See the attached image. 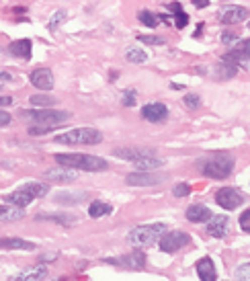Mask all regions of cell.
Returning <instances> with one entry per match:
<instances>
[{
  "instance_id": "obj_33",
  "label": "cell",
  "mask_w": 250,
  "mask_h": 281,
  "mask_svg": "<svg viewBox=\"0 0 250 281\" xmlns=\"http://www.w3.org/2000/svg\"><path fill=\"white\" fill-rule=\"evenodd\" d=\"M121 103H123L125 107H134V105L138 103V92H136L134 88L125 90V92H123V97H121Z\"/></svg>"
},
{
  "instance_id": "obj_2",
  "label": "cell",
  "mask_w": 250,
  "mask_h": 281,
  "mask_svg": "<svg viewBox=\"0 0 250 281\" xmlns=\"http://www.w3.org/2000/svg\"><path fill=\"white\" fill-rule=\"evenodd\" d=\"M19 117L31 126H47V128H57L61 123H66L72 115L68 111H53L49 107H37V109H21Z\"/></svg>"
},
{
  "instance_id": "obj_12",
  "label": "cell",
  "mask_w": 250,
  "mask_h": 281,
  "mask_svg": "<svg viewBox=\"0 0 250 281\" xmlns=\"http://www.w3.org/2000/svg\"><path fill=\"white\" fill-rule=\"evenodd\" d=\"M248 47H250V41L248 39H242L238 45H234L232 51H228L222 60L224 62H230L234 66H242V68H248Z\"/></svg>"
},
{
  "instance_id": "obj_30",
  "label": "cell",
  "mask_w": 250,
  "mask_h": 281,
  "mask_svg": "<svg viewBox=\"0 0 250 281\" xmlns=\"http://www.w3.org/2000/svg\"><path fill=\"white\" fill-rule=\"evenodd\" d=\"M236 72H238L236 66L230 64V62H224V60H222L220 64H217V68H215V76H220V78H232Z\"/></svg>"
},
{
  "instance_id": "obj_26",
  "label": "cell",
  "mask_w": 250,
  "mask_h": 281,
  "mask_svg": "<svg viewBox=\"0 0 250 281\" xmlns=\"http://www.w3.org/2000/svg\"><path fill=\"white\" fill-rule=\"evenodd\" d=\"M113 211V207L109 205V203H105V201H92L90 203V207H88V215L90 217H101V215H107V213H111Z\"/></svg>"
},
{
  "instance_id": "obj_9",
  "label": "cell",
  "mask_w": 250,
  "mask_h": 281,
  "mask_svg": "<svg viewBox=\"0 0 250 281\" xmlns=\"http://www.w3.org/2000/svg\"><path fill=\"white\" fill-rule=\"evenodd\" d=\"M215 201L224 209H236L244 203V195L238 189H234V187H222V189L215 193Z\"/></svg>"
},
{
  "instance_id": "obj_22",
  "label": "cell",
  "mask_w": 250,
  "mask_h": 281,
  "mask_svg": "<svg viewBox=\"0 0 250 281\" xmlns=\"http://www.w3.org/2000/svg\"><path fill=\"white\" fill-rule=\"evenodd\" d=\"M197 275L203 281H215L217 279V271H215V265H213L211 257H203L197 263Z\"/></svg>"
},
{
  "instance_id": "obj_31",
  "label": "cell",
  "mask_w": 250,
  "mask_h": 281,
  "mask_svg": "<svg viewBox=\"0 0 250 281\" xmlns=\"http://www.w3.org/2000/svg\"><path fill=\"white\" fill-rule=\"evenodd\" d=\"M37 220H49V222H59V224H64V226H72L76 220L74 217H70V215H51V213H39L37 215Z\"/></svg>"
},
{
  "instance_id": "obj_17",
  "label": "cell",
  "mask_w": 250,
  "mask_h": 281,
  "mask_svg": "<svg viewBox=\"0 0 250 281\" xmlns=\"http://www.w3.org/2000/svg\"><path fill=\"white\" fill-rule=\"evenodd\" d=\"M45 179L53 183H72L76 181V171L66 168V166H55V168L45 171Z\"/></svg>"
},
{
  "instance_id": "obj_45",
  "label": "cell",
  "mask_w": 250,
  "mask_h": 281,
  "mask_svg": "<svg viewBox=\"0 0 250 281\" xmlns=\"http://www.w3.org/2000/svg\"><path fill=\"white\" fill-rule=\"evenodd\" d=\"M193 7H197V9H205V7H209V0H193Z\"/></svg>"
},
{
  "instance_id": "obj_36",
  "label": "cell",
  "mask_w": 250,
  "mask_h": 281,
  "mask_svg": "<svg viewBox=\"0 0 250 281\" xmlns=\"http://www.w3.org/2000/svg\"><path fill=\"white\" fill-rule=\"evenodd\" d=\"M172 193H174V197H186V195L191 193V187L186 185V183H176Z\"/></svg>"
},
{
  "instance_id": "obj_27",
  "label": "cell",
  "mask_w": 250,
  "mask_h": 281,
  "mask_svg": "<svg viewBox=\"0 0 250 281\" xmlns=\"http://www.w3.org/2000/svg\"><path fill=\"white\" fill-rule=\"evenodd\" d=\"M170 11L174 13V27H176V29L186 27V23H189V15H186V13L180 9V5H178V3H170Z\"/></svg>"
},
{
  "instance_id": "obj_43",
  "label": "cell",
  "mask_w": 250,
  "mask_h": 281,
  "mask_svg": "<svg viewBox=\"0 0 250 281\" xmlns=\"http://www.w3.org/2000/svg\"><path fill=\"white\" fill-rule=\"evenodd\" d=\"M13 80V76L9 74V72H0V86H5L7 82H11Z\"/></svg>"
},
{
  "instance_id": "obj_16",
  "label": "cell",
  "mask_w": 250,
  "mask_h": 281,
  "mask_svg": "<svg viewBox=\"0 0 250 281\" xmlns=\"http://www.w3.org/2000/svg\"><path fill=\"white\" fill-rule=\"evenodd\" d=\"M184 215H186V220L193 222V224H203V222L209 220L213 213H211V209L205 207L203 203H195V205H191V207H186V213H184Z\"/></svg>"
},
{
  "instance_id": "obj_29",
  "label": "cell",
  "mask_w": 250,
  "mask_h": 281,
  "mask_svg": "<svg viewBox=\"0 0 250 281\" xmlns=\"http://www.w3.org/2000/svg\"><path fill=\"white\" fill-rule=\"evenodd\" d=\"M125 58H128V62H132V64H144V62L148 60L146 51L140 49V47H128V51H125Z\"/></svg>"
},
{
  "instance_id": "obj_37",
  "label": "cell",
  "mask_w": 250,
  "mask_h": 281,
  "mask_svg": "<svg viewBox=\"0 0 250 281\" xmlns=\"http://www.w3.org/2000/svg\"><path fill=\"white\" fill-rule=\"evenodd\" d=\"M49 132H53V128H47V126H31L29 128V136H47Z\"/></svg>"
},
{
  "instance_id": "obj_13",
  "label": "cell",
  "mask_w": 250,
  "mask_h": 281,
  "mask_svg": "<svg viewBox=\"0 0 250 281\" xmlns=\"http://www.w3.org/2000/svg\"><path fill=\"white\" fill-rule=\"evenodd\" d=\"M142 117L150 123H162L168 117V109L162 103H148L142 107Z\"/></svg>"
},
{
  "instance_id": "obj_21",
  "label": "cell",
  "mask_w": 250,
  "mask_h": 281,
  "mask_svg": "<svg viewBox=\"0 0 250 281\" xmlns=\"http://www.w3.org/2000/svg\"><path fill=\"white\" fill-rule=\"evenodd\" d=\"M23 217H25L23 207H17V205H11V203L0 205V222L11 224V222H19V220H23Z\"/></svg>"
},
{
  "instance_id": "obj_23",
  "label": "cell",
  "mask_w": 250,
  "mask_h": 281,
  "mask_svg": "<svg viewBox=\"0 0 250 281\" xmlns=\"http://www.w3.org/2000/svg\"><path fill=\"white\" fill-rule=\"evenodd\" d=\"M21 189L25 193H29L33 199H37V197H45L49 193V185L47 183H41V181H29V183H25L21 187Z\"/></svg>"
},
{
  "instance_id": "obj_10",
  "label": "cell",
  "mask_w": 250,
  "mask_h": 281,
  "mask_svg": "<svg viewBox=\"0 0 250 281\" xmlns=\"http://www.w3.org/2000/svg\"><path fill=\"white\" fill-rule=\"evenodd\" d=\"M248 9L246 7H228L217 13V21L224 25H240L244 21H248Z\"/></svg>"
},
{
  "instance_id": "obj_19",
  "label": "cell",
  "mask_w": 250,
  "mask_h": 281,
  "mask_svg": "<svg viewBox=\"0 0 250 281\" xmlns=\"http://www.w3.org/2000/svg\"><path fill=\"white\" fill-rule=\"evenodd\" d=\"M31 49H33L31 39H17V41L9 43V53L19 58V60H29L31 58Z\"/></svg>"
},
{
  "instance_id": "obj_3",
  "label": "cell",
  "mask_w": 250,
  "mask_h": 281,
  "mask_svg": "<svg viewBox=\"0 0 250 281\" xmlns=\"http://www.w3.org/2000/svg\"><path fill=\"white\" fill-rule=\"evenodd\" d=\"M197 168L199 173H203L209 179H228L234 171V160L228 154H211L207 158H199L197 160Z\"/></svg>"
},
{
  "instance_id": "obj_14",
  "label": "cell",
  "mask_w": 250,
  "mask_h": 281,
  "mask_svg": "<svg viewBox=\"0 0 250 281\" xmlns=\"http://www.w3.org/2000/svg\"><path fill=\"white\" fill-rule=\"evenodd\" d=\"M29 80H31V84H33L35 88H39V90H51L53 88V72L49 68L33 70V72H31V76H29Z\"/></svg>"
},
{
  "instance_id": "obj_5",
  "label": "cell",
  "mask_w": 250,
  "mask_h": 281,
  "mask_svg": "<svg viewBox=\"0 0 250 281\" xmlns=\"http://www.w3.org/2000/svg\"><path fill=\"white\" fill-rule=\"evenodd\" d=\"M166 232V224H148V226H138L128 234V242L136 248H146L158 244L160 236Z\"/></svg>"
},
{
  "instance_id": "obj_39",
  "label": "cell",
  "mask_w": 250,
  "mask_h": 281,
  "mask_svg": "<svg viewBox=\"0 0 250 281\" xmlns=\"http://www.w3.org/2000/svg\"><path fill=\"white\" fill-rule=\"evenodd\" d=\"M184 105L189 107V109H199V105H201V99H199V95H184Z\"/></svg>"
},
{
  "instance_id": "obj_15",
  "label": "cell",
  "mask_w": 250,
  "mask_h": 281,
  "mask_svg": "<svg viewBox=\"0 0 250 281\" xmlns=\"http://www.w3.org/2000/svg\"><path fill=\"white\" fill-rule=\"evenodd\" d=\"M228 217L226 215H211L207 220V234L213 238H224L228 234Z\"/></svg>"
},
{
  "instance_id": "obj_40",
  "label": "cell",
  "mask_w": 250,
  "mask_h": 281,
  "mask_svg": "<svg viewBox=\"0 0 250 281\" xmlns=\"http://www.w3.org/2000/svg\"><path fill=\"white\" fill-rule=\"evenodd\" d=\"M240 228H242L244 232H250V211H248V209L240 215Z\"/></svg>"
},
{
  "instance_id": "obj_11",
  "label": "cell",
  "mask_w": 250,
  "mask_h": 281,
  "mask_svg": "<svg viewBox=\"0 0 250 281\" xmlns=\"http://www.w3.org/2000/svg\"><path fill=\"white\" fill-rule=\"evenodd\" d=\"M113 156L115 158H121V160H128V162H138V160H144L148 156H156L154 150L150 148H115L113 150Z\"/></svg>"
},
{
  "instance_id": "obj_6",
  "label": "cell",
  "mask_w": 250,
  "mask_h": 281,
  "mask_svg": "<svg viewBox=\"0 0 250 281\" xmlns=\"http://www.w3.org/2000/svg\"><path fill=\"white\" fill-rule=\"evenodd\" d=\"M191 242V236L182 232V230H170V232H164L158 240L160 244V251L166 253V255H172L176 251H180V248H184L186 244Z\"/></svg>"
},
{
  "instance_id": "obj_44",
  "label": "cell",
  "mask_w": 250,
  "mask_h": 281,
  "mask_svg": "<svg viewBox=\"0 0 250 281\" xmlns=\"http://www.w3.org/2000/svg\"><path fill=\"white\" fill-rule=\"evenodd\" d=\"M13 105V97H0V109Z\"/></svg>"
},
{
  "instance_id": "obj_7",
  "label": "cell",
  "mask_w": 250,
  "mask_h": 281,
  "mask_svg": "<svg viewBox=\"0 0 250 281\" xmlns=\"http://www.w3.org/2000/svg\"><path fill=\"white\" fill-rule=\"evenodd\" d=\"M103 263H109L113 267L119 269H128V271H142L146 267V255L140 251H134L130 255H123V257H115V259H105Z\"/></svg>"
},
{
  "instance_id": "obj_42",
  "label": "cell",
  "mask_w": 250,
  "mask_h": 281,
  "mask_svg": "<svg viewBox=\"0 0 250 281\" xmlns=\"http://www.w3.org/2000/svg\"><path fill=\"white\" fill-rule=\"evenodd\" d=\"M11 121H13L11 113H9V111H5V109H0V128H7Z\"/></svg>"
},
{
  "instance_id": "obj_32",
  "label": "cell",
  "mask_w": 250,
  "mask_h": 281,
  "mask_svg": "<svg viewBox=\"0 0 250 281\" xmlns=\"http://www.w3.org/2000/svg\"><path fill=\"white\" fill-rule=\"evenodd\" d=\"M29 101L33 107H51V105H55L57 99H53L49 95H33V97H29Z\"/></svg>"
},
{
  "instance_id": "obj_41",
  "label": "cell",
  "mask_w": 250,
  "mask_h": 281,
  "mask_svg": "<svg viewBox=\"0 0 250 281\" xmlns=\"http://www.w3.org/2000/svg\"><path fill=\"white\" fill-rule=\"evenodd\" d=\"M236 41H238V33H234V31H226V33L222 35L224 45H230V43H236Z\"/></svg>"
},
{
  "instance_id": "obj_1",
  "label": "cell",
  "mask_w": 250,
  "mask_h": 281,
  "mask_svg": "<svg viewBox=\"0 0 250 281\" xmlns=\"http://www.w3.org/2000/svg\"><path fill=\"white\" fill-rule=\"evenodd\" d=\"M55 162L72 171H86V173H103L109 168V162L101 156L92 154H55Z\"/></svg>"
},
{
  "instance_id": "obj_4",
  "label": "cell",
  "mask_w": 250,
  "mask_h": 281,
  "mask_svg": "<svg viewBox=\"0 0 250 281\" xmlns=\"http://www.w3.org/2000/svg\"><path fill=\"white\" fill-rule=\"evenodd\" d=\"M103 142V134L95 128H74L55 136V144L64 146H97Z\"/></svg>"
},
{
  "instance_id": "obj_8",
  "label": "cell",
  "mask_w": 250,
  "mask_h": 281,
  "mask_svg": "<svg viewBox=\"0 0 250 281\" xmlns=\"http://www.w3.org/2000/svg\"><path fill=\"white\" fill-rule=\"evenodd\" d=\"M166 179V175H158L154 171H138V173H130L125 177V183L130 187H154L160 185Z\"/></svg>"
},
{
  "instance_id": "obj_38",
  "label": "cell",
  "mask_w": 250,
  "mask_h": 281,
  "mask_svg": "<svg viewBox=\"0 0 250 281\" xmlns=\"http://www.w3.org/2000/svg\"><path fill=\"white\" fill-rule=\"evenodd\" d=\"M236 279H242V281H248L250 279V265L248 263H242L236 269Z\"/></svg>"
},
{
  "instance_id": "obj_28",
  "label": "cell",
  "mask_w": 250,
  "mask_h": 281,
  "mask_svg": "<svg viewBox=\"0 0 250 281\" xmlns=\"http://www.w3.org/2000/svg\"><path fill=\"white\" fill-rule=\"evenodd\" d=\"M138 21L142 23V25H146V27H150V29H156L158 27V23H160V19H158V15H154V13H150V11H140L138 13Z\"/></svg>"
},
{
  "instance_id": "obj_20",
  "label": "cell",
  "mask_w": 250,
  "mask_h": 281,
  "mask_svg": "<svg viewBox=\"0 0 250 281\" xmlns=\"http://www.w3.org/2000/svg\"><path fill=\"white\" fill-rule=\"evenodd\" d=\"M3 251H35V244L23 238H0Z\"/></svg>"
},
{
  "instance_id": "obj_34",
  "label": "cell",
  "mask_w": 250,
  "mask_h": 281,
  "mask_svg": "<svg viewBox=\"0 0 250 281\" xmlns=\"http://www.w3.org/2000/svg\"><path fill=\"white\" fill-rule=\"evenodd\" d=\"M64 19H66V11H57L53 17H51V21H49V25H47V29L49 31H55L61 23H64Z\"/></svg>"
},
{
  "instance_id": "obj_35",
  "label": "cell",
  "mask_w": 250,
  "mask_h": 281,
  "mask_svg": "<svg viewBox=\"0 0 250 281\" xmlns=\"http://www.w3.org/2000/svg\"><path fill=\"white\" fill-rule=\"evenodd\" d=\"M138 41L148 43V45H162V43H166V39L164 37H158V35H140Z\"/></svg>"
},
{
  "instance_id": "obj_24",
  "label": "cell",
  "mask_w": 250,
  "mask_h": 281,
  "mask_svg": "<svg viewBox=\"0 0 250 281\" xmlns=\"http://www.w3.org/2000/svg\"><path fill=\"white\" fill-rule=\"evenodd\" d=\"M3 199H5V203H11V205L23 207V209H25L31 201H33V197H31L29 193H25L23 189H19V191H15V193H9V195H5Z\"/></svg>"
},
{
  "instance_id": "obj_18",
  "label": "cell",
  "mask_w": 250,
  "mask_h": 281,
  "mask_svg": "<svg viewBox=\"0 0 250 281\" xmlns=\"http://www.w3.org/2000/svg\"><path fill=\"white\" fill-rule=\"evenodd\" d=\"M47 275H49L47 267L37 265V267H31V269H25V271L17 273L13 279H15V281H39V279H45Z\"/></svg>"
},
{
  "instance_id": "obj_25",
  "label": "cell",
  "mask_w": 250,
  "mask_h": 281,
  "mask_svg": "<svg viewBox=\"0 0 250 281\" xmlns=\"http://www.w3.org/2000/svg\"><path fill=\"white\" fill-rule=\"evenodd\" d=\"M86 193L84 191H76V193H57L55 195V203H61V205H78L82 201H86Z\"/></svg>"
}]
</instances>
